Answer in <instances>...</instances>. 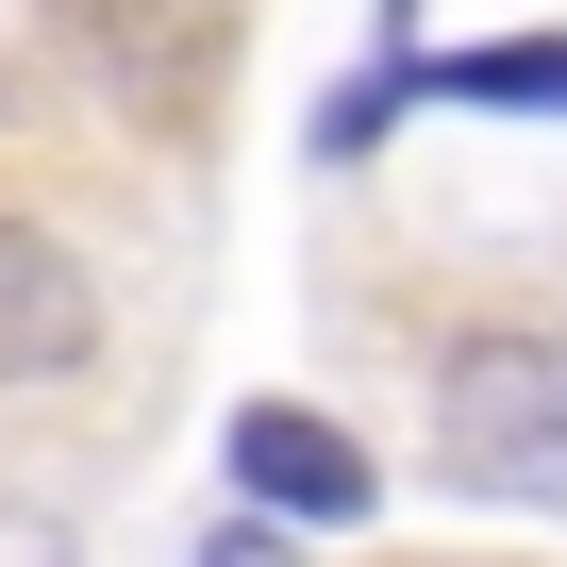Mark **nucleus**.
Segmentation results:
<instances>
[{
    "instance_id": "nucleus-4",
    "label": "nucleus",
    "mask_w": 567,
    "mask_h": 567,
    "mask_svg": "<svg viewBox=\"0 0 567 567\" xmlns=\"http://www.w3.org/2000/svg\"><path fill=\"white\" fill-rule=\"evenodd\" d=\"M234 484L267 501V517H318V534H351L384 484H368V451L334 434V417H301V401H250L234 417Z\"/></svg>"
},
{
    "instance_id": "nucleus-1",
    "label": "nucleus",
    "mask_w": 567,
    "mask_h": 567,
    "mask_svg": "<svg viewBox=\"0 0 567 567\" xmlns=\"http://www.w3.org/2000/svg\"><path fill=\"white\" fill-rule=\"evenodd\" d=\"M434 451L484 501H567V351L550 334H467L434 368Z\"/></svg>"
},
{
    "instance_id": "nucleus-3",
    "label": "nucleus",
    "mask_w": 567,
    "mask_h": 567,
    "mask_svg": "<svg viewBox=\"0 0 567 567\" xmlns=\"http://www.w3.org/2000/svg\"><path fill=\"white\" fill-rule=\"evenodd\" d=\"M84 351H101V284H84V250L34 234V217H0V384H68Z\"/></svg>"
},
{
    "instance_id": "nucleus-5",
    "label": "nucleus",
    "mask_w": 567,
    "mask_h": 567,
    "mask_svg": "<svg viewBox=\"0 0 567 567\" xmlns=\"http://www.w3.org/2000/svg\"><path fill=\"white\" fill-rule=\"evenodd\" d=\"M417 101H484V117H567V34H517V51H434L401 68Z\"/></svg>"
},
{
    "instance_id": "nucleus-2",
    "label": "nucleus",
    "mask_w": 567,
    "mask_h": 567,
    "mask_svg": "<svg viewBox=\"0 0 567 567\" xmlns=\"http://www.w3.org/2000/svg\"><path fill=\"white\" fill-rule=\"evenodd\" d=\"M51 34L134 134H184L234 68V0H51Z\"/></svg>"
}]
</instances>
